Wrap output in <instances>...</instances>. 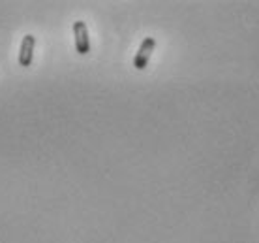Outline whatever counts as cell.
<instances>
[{"mask_svg": "<svg viewBox=\"0 0 259 243\" xmlns=\"http://www.w3.org/2000/svg\"><path fill=\"white\" fill-rule=\"evenodd\" d=\"M156 47V40L154 38H145L141 42V47H139V51H137L136 59H134V66H136L137 70H145L147 64H149V59L152 51H154Z\"/></svg>", "mask_w": 259, "mask_h": 243, "instance_id": "2", "label": "cell"}, {"mask_svg": "<svg viewBox=\"0 0 259 243\" xmlns=\"http://www.w3.org/2000/svg\"><path fill=\"white\" fill-rule=\"evenodd\" d=\"M34 46H36V38H34L32 34H26L25 38H23V42H21V49H19V64L21 66L32 64Z\"/></svg>", "mask_w": 259, "mask_h": 243, "instance_id": "3", "label": "cell"}, {"mask_svg": "<svg viewBox=\"0 0 259 243\" xmlns=\"http://www.w3.org/2000/svg\"><path fill=\"white\" fill-rule=\"evenodd\" d=\"M73 36H75V49L79 55H87L91 51V40H89V28L83 21L73 23Z\"/></svg>", "mask_w": 259, "mask_h": 243, "instance_id": "1", "label": "cell"}]
</instances>
